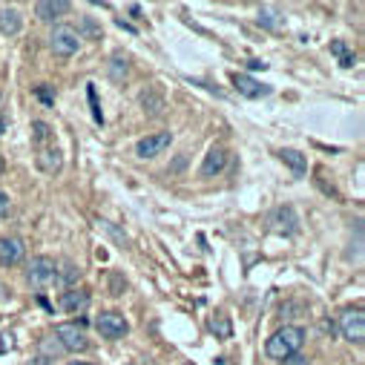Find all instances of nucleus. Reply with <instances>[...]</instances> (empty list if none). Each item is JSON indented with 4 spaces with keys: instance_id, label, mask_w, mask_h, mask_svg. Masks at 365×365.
<instances>
[{
    "instance_id": "nucleus-20",
    "label": "nucleus",
    "mask_w": 365,
    "mask_h": 365,
    "mask_svg": "<svg viewBox=\"0 0 365 365\" xmlns=\"http://www.w3.org/2000/svg\"><path fill=\"white\" fill-rule=\"evenodd\" d=\"M61 267H63V270L58 273V277H55V279H61L63 285H72V282H78V279H81V267H78L75 262H63Z\"/></svg>"
},
{
    "instance_id": "nucleus-22",
    "label": "nucleus",
    "mask_w": 365,
    "mask_h": 365,
    "mask_svg": "<svg viewBox=\"0 0 365 365\" xmlns=\"http://www.w3.org/2000/svg\"><path fill=\"white\" fill-rule=\"evenodd\" d=\"M331 52L339 58V63H342V66H354V55L348 52V46H345L342 41H334V43H331Z\"/></svg>"
},
{
    "instance_id": "nucleus-11",
    "label": "nucleus",
    "mask_w": 365,
    "mask_h": 365,
    "mask_svg": "<svg viewBox=\"0 0 365 365\" xmlns=\"http://www.w3.org/2000/svg\"><path fill=\"white\" fill-rule=\"evenodd\" d=\"M69 9H72V4H66V0H43V4H38V6H35V15H38L41 21L52 24V21L63 18Z\"/></svg>"
},
{
    "instance_id": "nucleus-2",
    "label": "nucleus",
    "mask_w": 365,
    "mask_h": 365,
    "mask_svg": "<svg viewBox=\"0 0 365 365\" xmlns=\"http://www.w3.org/2000/svg\"><path fill=\"white\" fill-rule=\"evenodd\" d=\"M55 277H58V262L49 259V256H35L29 262V267H26V282L32 288H38V291L49 288L55 282Z\"/></svg>"
},
{
    "instance_id": "nucleus-18",
    "label": "nucleus",
    "mask_w": 365,
    "mask_h": 365,
    "mask_svg": "<svg viewBox=\"0 0 365 365\" xmlns=\"http://www.w3.org/2000/svg\"><path fill=\"white\" fill-rule=\"evenodd\" d=\"M49 138H52V127L46 121H35L32 124V141H35V147L38 150L41 147H49Z\"/></svg>"
},
{
    "instance_id": "nucleus-6",
    "label": "nucleus",
    "mask_w": 365,
    "mask_h": 365,
    "mask_svg": "<svg viewBox=\"0 0 365 365\" xmlns=\"http://www.w3.org/2000/svg\"><path fill=\"white\" fill-rule=\"evenodd\" d=\"M96 328H98V334L107 336V339H121V336H127V331H130L127 319H124L121 314H115V311H104V314L96 319Z\"/></svg>"
},
{
    "instance_id": "nucleus-15",
    "label": "nucleus",
    "mask_w": 365,
    "mask_h": 365,
    "mask_svg": "<svg viewBox=\"0 0 365 365\" xmlns=\"http://www.w3.org/2000/svg\"><path fill=\"white\" fill-rule=\"evenodd\" d=\"M21 26H24V21H21V12L15 6H4V9H0V32L12 38V35L21 32Z\"/></svg>"
},
{
    "instance_id": "nucleus-28",
    "label": "nucleus",
    "mask_w": 365,
    "mask_h": 365,
    "mask_svg": "<svg viewBox=\"0 0 365 365\" xmlns=\"http://www.w3.org/2000/svg\"><path fill=\"white\" fill-rule=\"evenodd\" d=\"M0 133H4V121H0Z\"/></svg>"
},
{
    "instance_id": "nucleus-3",
    "label": "nucleus",
    "mask_w": 365,
    "mask_h": 365,
    "mask_svg": "<svg viewBox=\"0 0 365 365\" xmlns=\"http://www.w3.org/2000/svg\"><path fill=\"white\" fill-rule=\"evenodd\" d=\"M49 46H52L55 55L69 58V55L78 52V46H81V35H78L72 26H55L52 35H49Z\"/></svg>"
},
{
    "instance_id": "nucleus-7",
    "label": "nucleus",
    "mask_w": 365,
    "mask_h": 365,
    "mask_svg": "<svg viewBox=\"0 0 365 365\" xmlns=\"http://www.w3.org/2000/svg\"><path fill=\"white\" fill-rule=\"evenodd\" d=\"M170 144H173V135H170V133H153V135H147V138H141V141L135 144V155H138V158H155V155H161Z\"/></svg>"
},
{
    "instance_id": "nucleus-24",
    "label": "nucleus",
    "mask_w": 365,
    "mask_h": 365,
    "mask_svg": "<svg viewBox=\"0 0 365 365\" xmlns=\"http://www.w3.org/2000/svg\"><path fill=\"white\" fill-rule=\"evenodd\" d=\"M9 213H12V202H9V196L4 190H0V219H6Z\"/></svg>"
},
{
    "instance_id": "nucleus-13",
    "label": "nucleus",
    "mask_w": 365,
    "mask_h": 365,
    "mask_svg": "<svg viewBox=\"0 0 365 365\" xmlns=\"http://www.w3.org/2000/svg\"><path fill=\"white\" fill-rule=\"evenodd\" d=\"M61 164H63V158H61V150L58 147H41L38 150V167L43 170V173H49V175H55L58 170H61Z\"/></svg>"
},
{
    "instance_id": "nucleus-1",
    "label": "nucleus",
    "mask_w": 365,
    "mask_h": 365,
    "mask_svg": "<svg viewBox=\"0 0 365 365\" xmlns=\"http://www.w3.org/2000/svg\"><path fill=\"white\" fill-rule=\"evenodd\" d=\"M302 342H305V328L285 325V328L270 334V339L264 342V354L270 359H288V356H297V351L302 348Z\"/></svg>"
},
{
    "instance_id": "nucleus-26",
    "label": "nucleus",
    "mask_w": 365,
    "mask_h": 365,
    "mask_svg": "<svg viewBox=\"0 0 365 365\" xmlns=\"http://www.w3.org/2000/svg\"><path fill=\"white\" fill-rule=\"evenodd\" d=\"M29 365H55V362H52V359H46V356H41V354H38V356H32V362H29Z\"/></svg>"
},
{
    "instance_id": "nucleus-21",
    "label": "nucleus",
    "mask_w": 365,
    "mask_h": 365,
    "mask_svg": "<svg viewBox=\"0 0 365 365\" xmlns=\"http://www.w3.org/2000/svg\"><path fill=\"white\" fill-rule=\"evenodd\" d=\"M127 72H130V66H127V58H124V55H113V63H110V75H113L115 81H121V78H127Z\"/></svg>"
},
{
    "instance_id": "nucleus-14",
    "label": "nucleus",
    "mask_w": 365,
    "mask_h": 365,
    "mask_svg": "<svg viewBox=\"0 0 365 365\" xmlns=\"http://www.w3.org/2000/svg\"><path fill=\"white\" fill-rule=\"evenodd\" d=\"M89 305V294L83 288H69L66 294H61V308L69 311V314H78Z\"/></svg>"
},
{
    "instance_id": "nucleus-4",
    "label": "nucleus",
    "mask_w": 365,
    "mask_h": 365,
    "mask_svg": "<svg viewBox=\"0 0 365 365\" xmlns=\"http://www.w3.org/2000/svg\"><path fill=\"white\" fill-rule=\"evenodd\" d=\"M339 331H342L345 339L362 345V339H365V314H362V308H348L339 317Z\"/></svg>"
},
{
    "instance_id": "nucleus-5",
    "label": "nucleus",
    "mask_w": 365,
    "mask_h": 365,
    "mask_svg": "<svg viewBox=\"0 0 365 365\" xmlns=\"http://www.w3.org/2000/svg\"><path fill=\"white\" fill-rule=\"evenodd\" d=\"M55 339L63 345V351H86L89 348V339H86V331L81 325H72V322H63L55 328Z\"/></svg>"
},
{
    "instance_id": "nucleus-12",
    "label": "nucleus",
    "mask_w": 365,
    "mask_h": 365,
    "mask_svg": "<svg viewBox=\"0 0 365 365\" xmlns=\"http://www.w3.org/2000/svg\"><path fill=\"white\" fill-rule=\"evenodd\" d=\"M225 167H227V150H225V147H213V150L205 155L202 175H205V178H213V175H219Z\"/></svg>"
},
{
    "instance_id": "nucleus-9",
    "label": "nucleus",
    "mask_w": 365,
    "mask_h": 365,
    "mask_svg": "<svg viewBox=\"0 0 365 365\" xmlns=\"http://www.w3.org/2000/svg\"><path fill=\"white\" fill-rule=\"evenodd\" d=\"M270 225L277 227L279 233H288V236H294V233L299 230V219H297V210H294L291 205H285V207H277V210H273V216H270Z\"/></svg>"
},
{
    "instance_id": "nucleus-27",
    "label": "nucleus",
    "mask_w": 365,
    "mask_h": 365,
    "mask_svg": "<svg viewBox=\"0 0 365 365\" xmlns=\"http://www.w3.org/2000/svg\"><path fill=\"white\" fill-rule=\"evenodd\" d=\"M69 365H96V362H69Z\"/></svg>"
},
{
    "instance_id": "nucleus-29",
    "label": "nucleus",
    "mask_w": 365,
    "mask_h": 365,
    "mask_svg": "<svg viewBox=\"0 0 365 365\" xmlns=\"http://www.w3.org/2000/svg\"><path fill=\"white\" fill-rule=\"evenodd\" d=\"M0 170H4V158H0Z\"/></svg>"
},
{
    "instance_id": "nucleus-23",
    "label": "nucleus",
    "mask_w": 365,
    "mask_h": 365,
    "mask_svg": "<svg viewBox=\"0 0 365 365\" xmlns=\"http://www.w3.org/2000/svg\"><path fill=\"white\" fill-rule=\"evenodd\" d=\"M210 328H213L219 336H230V322H227V317H225V314H219V317L210 322Z\"/></svg>"
},
{
    "instance_id": "nucleus-17",
    "label": "nucleus",
    "mask_w": 365,
    "mask_h": 365,
    "mask_svg": "<svg viewBox=\"0 0 365 365\" xmlns=\"http://www.w3.org/2000/svg\"><path fill=\"white\" fill-rule=\"evenodd\" d=\"M259 24L267 26V29H279L282 26V15L277 6H262L259 9Z\"/></svg>"
},
{
    "instance_id": "nucleus-16",
    "label": "nucleus",
    "mask_w": 365,
    "mask_h": 365,
    "mask_svg": "<svg viewBox=\"0 0 365 365\" xmlns=\"http://www.w3.org/2000/svg\"><path fill=\"white\" fill-rule=\"evenodd\" d=\"M279 158L294 170V175H297V178H302V175H305V170H308V158H305L299 150H279Z\"/></svg>"
},
{
    "instance_id": "nucleus-25",
    "label": "nucleus",
    "mask_w": 365,
    "mask_h": 365,
    "mask_svg": "<svg viewBox=\"0 0 365 365\" xmlns=\"http://www.w3.org/2000/svg\"><path fill=\"white\" fill-rule=\"evenodd\" d=\"M38 98H41V101H46V104H52V101H55V96L49 93L46 86H38Z\"/></svg>"
},
{
    "instance_id": "nucleus-8",
    "label": "nucleus",
    "mask_w": 365,
    "mask_h": 365,
    "mask_svg": "<svg viewBox=\"0 0 365 365\" xmlns=\"http://www.w3.org/2000/svg\"><path fill=\"white\" fill-rule=\"evenodd\" d=\"M26 256V245L21 236H0V264H18Z\"/></svg>"
},
{
    "instance_id": "nucleus-19",
    "label": "nucleus",
    "mask_w": 365,
    "mask_h": 365,
    "mask_svg": "<svg viewBox=\"0 0 365 365\" xmlns=\"http://www.w3.org/2000/svg\"><path fill=\"white\" fill-rule=\"evenodd\" d=\"M38 348H41V356H46V359H52V362H55V356L63 354V345H61L55 336H43V339L38 342Z\"/></svg>"
},
{
    "instance_id": "nucleus-10",
    "label": "nucleus",
    "mask_w": 365,
    "mask_h": 365,
    "mask_svg": "<svg viewBox=\"0 0 365 365\" xmlns=\"http://www.w3.org/2000/svg\"><path fill=\"white\" fill-rule=\"evenodd\" d=\"M233 83H236V89L245 96V98H264V96H270V86H264V83H259L256 78H250V75H233Z\"/></svg>"
}]
</instances>
